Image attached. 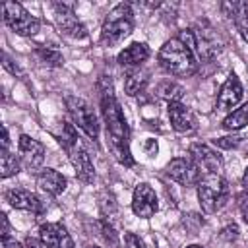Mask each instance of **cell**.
<instances>
[{"label":"cell","mask_w":248,"mask_h":248,"mask_svg":"<svg viewBox=\"0 0 248 248\" xmlns=\"http://www.w3.org/2000/svg\"><path fill=\"white\" fill-rule=\"evenodd\" d=\"M99 93H101V112L107 124V143L110 153L114 155V159L118 163H122L124 167L134 165L132 153H130V132H128V124L124 120L122 108L114 97V87L110 78L101 76L99 79Z\"/></svg>","instance_id":"cell-1"},{"label":"cell","mask_w":248,"mask_h":248,"mask_svg":"<svg viewBox=\"0 0 248 248\" xmlns=\"http://www.w3.org/2000/svg\"><path fill=\"white\" fill-rule=\"evenodd\" d=\"M159 64L172 76H192L198 70V54L196 48L180 41L178 37L169 39L159 50Z\"/></svg>","instance_id":"cell-2"},{"label":"cell","mask_w":248,"mask_h":248,"mask_svg":"<svg viewBox=\"0 0 248 248\" xmlns=\"http://www.w3.org/2000/svg\"><path fill=\"white\" fill-rule=\"evenodd\" d=\"M60 143L68 153V159L72 163V167L76 169V174L81 182H93L95 180V167L91 163L89 151L85 149V145L81 143L76 128L72 124H64L62 126V134H60Z\"/></svg>","instance_id":"cell-3"},{"label":"cell","mask_w":248,"mask_h":248,"mask_svg":"<svg viewBox=\"0 0 248 248\" xmlns=\"http://www.w3.org/2000/svg\"><path fill=\"white\" fill-rule=\"evenodd\" d=\"M134 29V12H132V6L126 4V2H120L116 4L105 23H103V29H101V43L105 46H114L118 45L120 41H124Z\"/></svg>","instance_id":"cell-4"},{"label":"cell","mask_w":248,"mask_h":248,"mask_svg":"<svg viewBox=\"0 0 248 248\" xmlns=\"http://www.w3.org/2000/svg\"><path fill=\"white\" fill-rule=\"evenodd\" d=\"M229 198L227 180L221 174H205L198 184V200L205 213L219 211Z\"/></svg>","instance_id":"cell-5"},{"label":"cell","mask_w":248,"mask_h":248,"mask_svg":"<svg viewBox=\"0 0 248 248\" xmlns=\"http://www.w3.org/2000/svg\"><path fill=\"white\" fill-rule=\"evenodd\" d=\"M2 14H4V21L6 25L16 31L17 35H23V37H31L39 31L41 23L35 16H31L21 4L17 2H4L2 4Z\"/></svg>","instance_id":"cell-6"},{"label":"cell","mask_w":248,"mask_h":248,"mask_svg":"<svg viewBox=\"0 0 248 248\" xmlns=\"http://www.w3.org/2000/svg\"><path fill=\"white\" fill-rule=\"evenodd\" d=\"M66 107H68L72 120L78 124V128H81L85 132V136L95 141L99 138V120H97L93 108L89 107V103L83 101L81 97H68Z\"/></svg>","instance_id":"cell-7"},{"label":"cell","mask_w":248,"mask_h":248,"mask_svg":"<svg viewBox=\"0 0 248 248\" xmlns=\"http://www.w3.org/2000/svg\"><path fill=\"white\" fill-rule=\"evenodd\" d=\"M52 12H54V21H56L58 29H60L64 35H68V37H72V39H87V29H85L83 23L76 17L72 6L56 2V4H52Z\"/></svg>","instance_id":"cell-8"},{"label":"cell","mask_w":248,"mask_h":248,"mask_svg":"<svg viewBox=\"0 0 248 248\" xmlns=\"http://www.w3.org/2000/svg\"><path fill=\"white\" fill-rule=\"evenodd\" d=\"M167 174L182 186H196L202 180V170L190 157H174L167 165Z\"/></svg>","instance_id":"cell-9"},{"label":"cell","mask_w":248,"mask_h":248,"mask_svg":"<svg viewBox=\"0 0 248 248\" xmlns=\"http://www.w3.org/2000/svg\"><path fill=\"white\" fill-rule=\"evenodd\" d=\"M190 159L205 174H221V170H223V159H221V155L215 149H211L209 145H205V143H194V145H190Z\"/></svg>","instance_id":"cell-10"},{"label":"cell","mask_w":248,"mask_h":248,"mask_svg":"<svg viewBox=\"0 0 248 248\" xmlns=\"http://www.w3.org/2000/svg\"><path fill=\"white\" fill-rule=\"evenodd\" d=\"M157 209H159V203H157V196L153 188L145 182L138 184L132 196V211L141 219H149L155 215Z\"/></svg>","instance_id":"cell-11"},{"label":"cell","mask_w":248,"mask_h":248,"mask_svg":"<svg viewBox=\"0 0 248 248\" xmlns=\"http://www.w3.org/2000/svg\"><path fill=\"white\" fill-rule=\"evenodd\" d=\"M17 147H19V159H21V163H23L27 169L35 170L37 167L43 165L46 149H45V145H43L41 141L33 140V138L27 136V134H21Z\"/></svg>","instance_id":"cell-12"},{"label":"cell","mask_w":248,"mask_h":248,"mask_svg":"<svg viewBox=\"0 0 248 248\" xmlns=\"http://www.w3.org/2000/svg\"><path fill=\"white\" fill-rule=\"evenodd\" d=\"M39 236H41L43 246H46V248H74V240H72L70 232L60 223L41 225Z\"/></svg>","instance_id":"cell-13"},{"label":"cell","mask_w":248,"mask_h":248,"mask_svg":"<svg viewBox=\"0 0 248 248\" xmlns=\"http://www.w3.org/2000/svg\"><path fill=\"white\" fill-rule=\"evenodd\" d=\"M169 120H170V126L180 134H188L198 128V120L194 112L180 101L169 103Z\"/></svg>","instance_id":"cell-14"},{"label":"cell","mask_w":248,"mask_h":248,"mask_svg":"<svg viewBox=\"0 0 248 248\" xmlns=\"http://www.w3.org/2000/svg\"><path fill=\"white\" fill-rule=\"evenodd\" d=\"M240 99H242V83L234 74H229V78L221 85V91L217 97V110L227 112L232 107H236L240 103Z\"/></svg>","instance_id":"cell-15"},{"label":"cell","mask_w":248,"mask_h":248,"mask_svg":"<svg viewBox=\"0 0 248 248\" xmlns=\"http://www.w3.org/2000/svg\"><path fill=\"white\" fill-rule=\"evenodd\" d=\"M194 39H196V52L200 54V58L209 60L213 56L219 54L221 50V43L215 35V31L211 27H200L194 31Z\"/></svg>","instance_id":"cell-16"},{"label":"cell","mask_w":248,"mask_h":248,"mask_svg":"<svg viewBox=\"0 0 248 248\" xmlns=\"http://www.w3.org/2000/svg\"><path fill=\"white\" fill-rule=\"evenodd\" d=\"M6 202L16 209H23V211H31V213H41L43 211V202L35 194L27 192L23 188L8 190L6 192Z\"/></svg>","instance_id":"cell-17"},{"label":"cell","mask_w":248,"mask_h":248,"mask_svg":"<svg viewBox=\"0 0 248 248\" xmlns=\"http://www.w3.org/2000/svg\"><path fill=\"white\" fill-rule=\"evenodd\" d=\"M37 186L50 196H58L66 190V178L54 169H43L37 174Z\"/></svg>","instance_id":"cell-18"},{"label":"cell","mask_w":248,"mask_h":248,"mask_svg":"<svg viewBox=\"0 0 248 248\" xmlns=\"http://www.w3.org/2000/svg\"><path fill=\"white\" fill-rule=\"evenodd\" d=\"M149 58V46L145 43H132L118 54L120 66H140Z\"/></svg>","instance_id":"cell-19"},{"label":"cell","mask_w":248,"mask_h":248,"mask_svg":"<svg viewBox=\"0 0 248 248\" xmlns=\"http://www.w3.org/2000/svg\"><path fill=\"white\" fill-rule=\"evenodd\" d=\"M227 8H231V17H234L236 29L242 35V39L248 43V2H229L225 4Z\"/></svg>","instance_id":"cell-20"},{"label":"cell","mask_w":248,"mask_h":248,"mask_svg":"<svg viewBox=\"0 0 248 248\" xmlns=\"http://www.w3.org/2000/svg\"><path fill=\"white\" fill-rule=\"evenodd\" d=\"M248 124V103L242 105L240 108H234L231 114L225 116L223 120V128L225 130H231V132H236L240 128H244Z\"/></svg>","instance_id":"cell-21"},{"label":"cell","mask_w":248,"mask_h":248,"mask_svg":"<svg viewBox=\"0 0 248 248\" xmlns=\"http://www.w3.org/2000/svg\"><path fill=\"white\" fill-rule=\"evenodd\" d=\"M145 83H147V74L141 70H132V72H128V76L124 79V89L128 95H138L143 91Z\"/></svg>","instance_id":"cell-22"},{"label":"cell","mask_w":248,"mask_h":248,"mask_svg":"<svg viewBox=\"0 0 248 248\" xmlns=\"http://www.w3.org/2000/svg\"><path fill=\"white\" fill-rule=\"evenodd\" d=\"M157 93H159L161 99H167L169 103H174V101H180V97L184 95V89L176 81H163V83H159Z\"/></svg>","instance_id":"cell-23"},{"label":"cell","mask_w":248,"mask_h":248,"mask_svg":"<svg viewBox=\"0 0 248 248\" xmlns=\"http://www.w3.org/2000/svg\"><path fill=\"white\" fill-rule=\"evenodd\" d=\"M0 163H2V178H8V176H14L19 172V161L16 159V155H12L8 149H2V157H0Z\"/></svg>","instance_id":"cell-24"},{"label":"cell","mask_w":248,"mask_h":248,"mask_svg":"<svg viewBox=\"0 0 248 248\" xmlns=\"http://www.w3.org/2000/svg\"><path fill=\"white\" fill-rule=\"evenodd\" d=\"M37 54L45 64H50V66H62V62H64L62 54L56 46H39Z\"/></svg>","instance_id":"cell-25"},{"label":"cell","mask_w":248,"mask_h":248,"mask_svg":"<svg viewBox=\"0 0 248 248\" xmlns=\"http://www.w3.org/2000/svg\"><path fill=\"white\" fill-rule=\"evenodd\" d=\"M240 143H242L240 136H227V138H217L215 140V145L223 147V149H232V147H238Z\"/></svg>","instance_id":"cell-26"},{"label":"cell","mask_w":248,"mask_h":248,"mask_svg":"<svg viewBox=\"0 0 248 248\" xmlns=\"http://www.w3.org/2000/svg\"><path fill=\"white\" fill-rule=\"evenodd\" d=\"M124 248H145V244H143V240L138 234L126 232L124 234Z\"/></svg>","instance_id":"cell-27"},{"label":"cell","mask_w":248,"mask_h":248,"mask_svg":"<svg viewBox=\"0 0 248 248\" xmlns=\"http://www.w3.org/2000/svg\"><path fill=\"white\" fill-rule=\"evenodd\" d=\"M2 66H4L12 76H21V70H19V68H17V64L8 56V52H4V54H2Z\"/></svg>","instance_id":"cell-28"},{"label":"cell","mask_w":248,"mask_h":248,"mask_svg":"<svg viewBox=\"0 0 248 248\" xmlns=\"http://www.w3.org/2000/svg\"><path fill=\"white\" fill-rule=\"evenodd\" d=\"M221 238H225V240H236L238 238V227L236 225H229V227H225L223 231H221Z\"/></svg>","instance_id":"cell-29"},{"label":"cell","mask_w":248,"mask_h":248,"mask_svg":"<svg viewBox=\"0 0 248 248\" xmlns=\"http://www.w3.org/2000/svg\"><path fill=\"white\" fill-rule=\"evenodd\" d=\"M0 248H23L21 242H17L16 238H10V236H4L2 238V246Z\"/></svg>","instance_id":"cell-30"},{"label":"cell","mask_w":248,"mask_h":248,"mask_svg":"<svg viewBox=\"0 0 248 248\" xmlns=\"http://www.w3.org/2000/svg\"><path fill=\"white\" fill-rule=\"evenodd\" d=\"M240 211H242V217L248 225V196H242L240 198Z\"/></svg>","instance_id":"cell-31"},{"label":"cell","mask_w":248,"mask_h":248,"mask_svg":"<svg viewBox=\"0 0 248 248\" xmlns=\"http://www.w3.org/2000/svg\"><path fill=\"white\" fill-rule=\"evenodd\" d=\"M145 149H147V155L153 157V155L157 153V141H155V140H149V141L145 143Z\"/></svg>","instance_id":"cell-32"},{"label":"cell","mask_w":248,"mask_h":248,"mask_svg":"<svg viewBox=\"0 0 248 248\" xmlns=\"http://www.w3.org/2000/svg\"><path fill=\"white\" fill-rule=\"evenodd\" d=\"M8 231H10V225H8V217L2 215V238L8 236Z\"/></svg>","instance_id":"cell-33"},{"label":"cell","mask_w":248,"mask_h":248,"mask_svg":"<svg viewBox=\"0 0 248 248\" xmlns=\"http://www.w3.org/2000/svg\"><path fill=\"white\" fill-rule=\"evenodd\" d=\"M8 143H10V140H8V130H6V126L2 128V149H8Z\"/></svg>","instance_id":"cell-34"},{"label":"cell","mask_w":248,"mask_h":248,"mask_svg":"<svg viewBox=\"0 0 248 248\" xmlns=\"http://www.w3.org/2000/svg\"><path fill=\"white\" fill-rule=\"evenodd\" d=\"M242 186L248 190V167H246V170H244V174H242Z\"/></svg>","instance_id":"cell-35"},{"label":"cell","mask_w":248,"mask_h":248,"mask_svg":"<svg viewBox=\"0 0 248 248\" xmlns=\"http://www.w3.org/2000/svg\"><path fill=\"white\" fill-rule=\"evenodd\" d=\"M186 248H203V246H200V244H190V246H186Z\"/></svg>","instance_id":"cell-36"},{"label":"cell","mask_w":248,"mask_h":248,"mask_svg":"<svg viewBox=\"0 0 248 248\" xmlns=\"http://www.w3.org/2000/svg\"><path fill=\"white\" fill-rule=\"evenodd\" d=\"M87 248H99V246H87Z\"/></svg>","instance_id":"cell-37"}]
</instances>
